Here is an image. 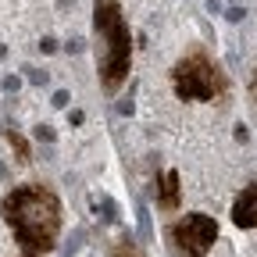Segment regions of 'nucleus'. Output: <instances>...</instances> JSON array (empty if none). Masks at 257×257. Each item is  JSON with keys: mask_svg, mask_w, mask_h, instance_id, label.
Masks as SVG:
<instances>
[{"mask_svg": "<svg viewBox=\"0 0 257 257\" xmlns=\"http://www.w3.org/2000/svg\"><path fill=\"white\" fill-rule=\"evenodd\" d=\"M22 257H25V253H22Z\"/></svg>", "mask_w": 257, "mask_h": 257, "instance_id": "10", "label": "nucleus"}, {"mask_svg": "<svg viewBox=\"0 0 257 257\" xmlns=\"http://www.w3.org/2000/svg\"><path fill=\"white\" fill-rule=\"evenodd\" d=\"M4 136H8V143H11V150L18 154V161H22V165H29V161H32V147L15 133V128H4Z\"/></svg>", "mask_w": 257, "mask_h": 257, "instance_id": "8", "label": "nucleus"}, {"mask_svg": "<svg viewBox=\"0 0 257 257\" xmlns=\"http://www.w3.org/2000/svg\"><path fill=\"white\" fill-rule=\"evenodd\" d=\"M218 236H221V225L207 211H179L161 229L168 257H211Z\"/></svg>", "mask_w": 257, "mask_h": 257, "instance_id": "4", "label": "nucleus"}, {"mask_svg": "<svg viewBox=\"0 0 257 257\" xmlns=\"http://www.w3.org/2000/svg\"><path fill=\"white\" fill-rule=\"evenodd\" d=\"M0 221L18 243L25 257H47L57 250L64 232V200L50 182L29 179L15 182L0 197Z\"/></svg>", "mask_w": 257, "mask_h": 257, "instance_id": "1", "label": "nucleus"}, {"mask_svg": "<svg viewBox=\"0 0 257 257\" xmlns=\"http://www.w3.org/2000/svg\"><path fill=\"white\" fill-rule=\"evenodd\" d=\"M89 36H93V64L96 82L104 96H118L133 75V25L121 8V0H93L89 15Z\"/></svg>", "mask_w": 257, "mask_h": 257, "instance_id": "2", "label": "nucleus"}, {"mask_svg": "<svg viewBox=\"0 0 257 257\" xmlns=\"http://www.w3.org/2000/svg\"><path fill=\"white\" fill-rule=\"evenodd\" d=\"M250 89L257 93V68H253V75H250Z\"/></svg>", "mask_w": 257, "mask_h": 257, "instance_id": "9", "label": "nucleus"}, {"mask_svg": "<svg viewBox=\"0 0 257 257\" xmlns=\"http://www.w3.org/2000/svg\"><path fill=\"white\" fill-rule=\"evenodd\" d=\"M168 86L182 104H225L232 93L229 72L204 43H189L175 57V64L168 68Z\"/></svg>", "mask_w": 257, "mask_h": 257, "instance_id": "3", "label": "nucleus"}, {"mask_svg": "<svg viewBox=\"0 0 257 257\" xmlns=\"http://www.w3.org/2000/svg\"><path fill=\"white\" fill-rule=\"evenodd\" d=\"M154 200H157V211L161 214H179L182 211V175L175 168H165V172H157L154 179Z\"/></svg>", "mask_w": 257, "mask_h": 257, "instance_id": "6", "label": "nucleus"}, {"mask_svg": "<svg viewBox=\"0 0 257 257\" xmlns=\"http://www.w3.org/2000/svg\"><path fill=\"white\" fill-rule=\"evenodd\" d=\"M229 221L239 232H253L257 229V179L239 186V193L232 197V207H229Z\"/></svg>", "mask_w": 257, "mask_h": 257, "instance_id": "5", "label": "nucleus"}, {"mask_svg": "<svg viewBox=\"0 0 257 257\" xmlns=\"http://www.w3.org/2000/svg\"><path fill=\"white\" fill-rule=\"evenodd\" d=\"M107 257H147V250L136 243V236L121 232V236H114V239L107 243Z\"/></svg>", "mask_w": 257, "mask_h": 257, "instance_id": "7", "label": "nucleus"}]
</instances>
